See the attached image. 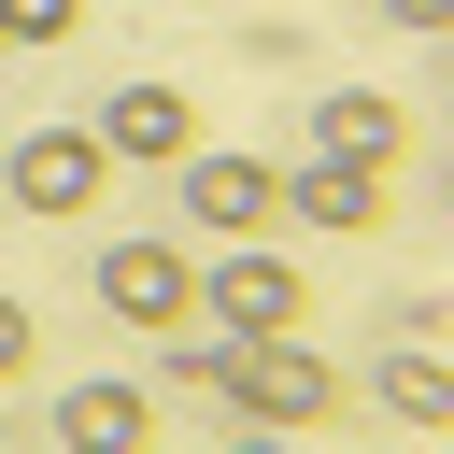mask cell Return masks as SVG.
<instances>
[{
  "mask_svg": "<svg viewBox=\"0 0 454 454\" xmlns=\"http://www.w3.org/2000/svg\"><path fill=\"white\" fill-rule=\"evenodd\" d=\"M199 326H227V340H255V326H312V284H298V255H270V241H227V255L199 270Z\"/></svg>",
  "mask_w": 454,
  "mask_h": 454,
  "instance_id": "3",
  "label": "cell"
},
{
  "mask_svg": "<svg viewBox=\"0 0 454 454\" xmlns=\"http://www.w3.org/2000/svg\"><path fill=\"white\" fill-rule=\"evenodd\" d=\"M28 340H43V326H28V298H0V383L28 369Z\"/></svg>",
  "mask_w": 454,
  "mask_h": 454,
  "instance_id": "13",
  "label": "cell"
},
{
  "mask_svg": "<svg viewBox=\"0 0 454 454\" xmlns=\"http://www.w3.org/2000/svg\"><path fill=\"white\" fill-rule=\"evenodd\" d=\"M383 411L440 426V411H454V369H440V355H383Z\"/></svg>",
  "mask_w": 454,
  "mask_h": 454,
  "instance_id": "10",
  "label": "cell"
},
{
  "mask_svg": "<svg viewBox=\"0 0 454 454\" xmlns=\"http://www.w3.org/2000/svg\"><path fill=\"white\" fill-rule=\"evenodd\" d=\"M85 0H0V43H71Z\"/></svg>",
  "mask_w": 454,
  "mask_h": 454,
  "instance_id": "12",
  "label": "cell"
},
{
  "mask_svg": "<svg viewBox=\"0 0 454 454\" xmlns=\"http://www.w3.org/2000/svg\"><path fill=\"white\" fill-rule=\"evenodd\" d=\"M383 14H397V28H454V0H383Z\"/></svg>",
  "mask_w": 454,
  "mask_h": 454,
  "instance_id": "14",
  "label": "cell"
},
{
  "mask_svg": "<svg viewBox=\"0 0 454 454\" xmlns=\"http://www.w3.org/2000/svg\"><path fill=\"white\" fill-rule=\"evenodd\" d=\"M227 411H241V426H326V411H340V369H326L298 326H255V340L227 355Z\"/></svg>",
  "mask_w": 454,
  "mask_h": 454,
  "instance_id": "1",
  "label": "cell"
},
{
  "mask_svg": "<svg viewBox=\"0 0 454 454\" xmlns=\"http://www.w3.org/2000/svg\"><path fill=\"white\" fill-rule=\"evenodd\" d=\"M227 355H241L227 326H213V340H170V383H184V397H227Z\"/></svg>",
  "mask_w": 454,
  "mask_h": 454,
  "instance_id": "11",
  "label": "cell"
},
{
  "mask_svg": "<svg viewBox=\"0 0 454 454\" xmlns=\"http://www.w3.org/2000/svg\"><path fill=\"white\" fill-rule=\"evenodd\" d=\"M99 312L142 326V340L199 326V255H184V241H114V255H99Z\"/></svg>",
  "mask_w": 454,
  "mask_h": 454,
  "instance_id": "4",
  "label": "cell"
},
{
  "mask_svg": "<svg viewBox=\"0 0 454 454\" xmlns=\"http://www.w3.org/2000/svg\"><path fill=\"white\" fill-rule=\"evenodd\" d=\"M142 426H156L142 383H71V397H57V440H71V454H128Z\"/></svg>",
  "mask_w": 454,
  "mask_h": 454,
  "instance_id": "9",
  "label": "cell"
},
{
  "mask_svg": "<svg viewBox=\"0 0 454 454\" xmlns=\"http://www.w3.org/2000/svg\"><path fill=\"white\" fill-rule=\"evenodd\" d=\"M397 142H411V99H383V85H326V99H312V156L397 170Z\"/></svg>",
  "mask_w": 454,
  "mask_h": 454,
  "instance_id": "8",
  "label": "cell"
},
{
  "mask_svg": "<svg viewBox=\"0 0 454 454\" xmlns=\"http://www.w3.org/2000/svg\"><path fill=\"white\" fill-rule=\"evenodd\" d=\"M170 184H184V227H227V241L270 227V199H284V170H255V156H199V142L170 156Z\"/></svg>",
  "mask_w": 454,
  "mask_h": 454,
  "instance_id": "5",
  "label": "cell"
},
{
  "mask_svg": "<svg viewBox=\"0 0 454 454\" xmlns=\"http://www.w3.org/2000/svg\"><path fill=\"white\" fill-rule=\"evenodd\" d=\"M0 184H14V213L85 227V213H99V184H114V156H99V128H85V114H57V128H28V142L0 156Z\"/></svg>",
  "mask_w": 454,
  "mask_h": 454,
  "instance_id": "2",
  "label": "cell"
},
{
  "mask_svg": "<svg viewBox=\"0 0 454 454\" xmlns=\"http://www.w3.org/2000/svg\"><path fill=\"white\" fill-rule=\"evenodd\" d=\"M85 128H99V156H156V170H170V156L199 142V99H184V85H114Z\"/></svg>",
  "mask_w": 454,
  "mask_h": 454,
  "instance_id": "7",
  "label": "cell"
},
{
  "mask_svg": "<svg viewBox=\"0 0 454 454\" xmlns=\"http://www.w3.org/2000/svg\"><path fill=\"white\" fill-rule=\"evenodd\" d=\"M270 227H383V170L369 156H298L284 199H270Z\"/></svg>",
  "mask_w": 454,
  "mask_h": 454,
  "instance_id": "6",
  "label": "cell"
}]
</instances>
